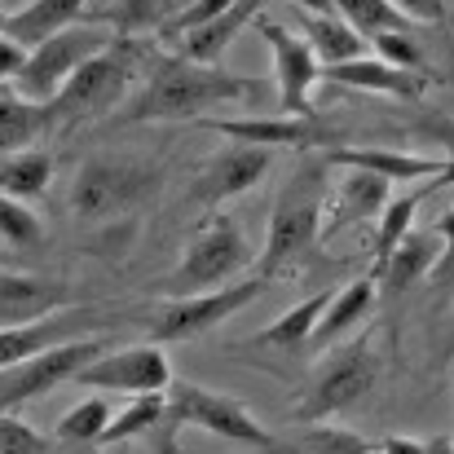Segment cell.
<instances>
[{"label": "cell", "mask_w": 454, "mask_h": 454, "mask_svg": "<svg viewBox=\"0 0 454 454\" xmlns=\"http://www.w3.org/2000/svg\"><path fill=\"white\" fill-rule=\"evenodd\" d=\"M252 98H256L252 80H243L234 71H221V67H199V62H190L181 53H163V58L151 62L142 93L124 106V120L129 124L190 120V115H203L207 106L252 102Z\"/></svg>", "instance_id": "1"}, {"label": "cell", "mask_w": 454, "mask_h": 454, "mask_svg": "<svg viewBox=\"0 0 454 454\" xmlns=\"http://www.w3.org/2000/svg\"><path fill=\"white\" fill-rule=\"evenodd\" d=\"M322 212H326V163L309 159L278 190V203L270 216V239H265V252L256 261V278L270 283L292 261L313 252V243L322 239Z\"/></svg>", "instance_id": "2"}, {"label": "cell", "mask_w": 454, "mask_h": 454, "mask_svg": "<svg viewBox=\"0 0 454 454\" xmlns=\"http://www.w3.org/2000/svg\"><path fill=\"white\" fill-rule=\"evenodd\" d=\"M142 58H146L142 40L115 35L98 58H89V62L58 89V98L49 102L53 124L62 120L67 129H75V124H89V120H98V115H111V111L129 98V80L137 75Z\"/></svg>", "instance_id": "3"}, {"label": "cell", "mask_w": 454, "mask_h": 454, "mask_svg": "<svg viewBox=\"0 0 454 454\" xmlns=\"http://www.w3.org/2000/svg\"><path fill=\"white\" fill-rule=\"evenodd\" d=\"M185 424H194L203 433H216V437H225L234 446H247L256 454H287V446L274 433H265L239 397L203 388V384H176L172 380V388L163 393V424H159V433L172 437Z\"/></svg>", "instance_id": "4"}, {"label": "cell", "mask_w": 454, "mask_h": 454, "mask_svg": "<svg viewBox=\"0 0 454 454\" xmlns=\"http://www.w3.org/2000/svg\"><path fill=\"white\" fill-rule=\"evenodd\" d=\"M252 265V247L243 239V230L230 216H212L181 252L176 270L159 283L163 301H181V296H203L216 287H230L243 270Z\"/></svg>", "instance_id": "5"}, {"label": "cell", "mask_w": 454, "mask_h": 454, "mask_svg": "<svg viewBox=\"0 0 454 454\" xmlns=\"http://www.w3.org/2000/svg\"><path fill=\"white\" fill-rule=\"evenodd\" d=\"M380 384V353L371 335H357L348 344H340L313 375V384L304 388V397L292 406V424H322L340 411H353L371 388Z\"/></svg>", "instance_id": "6"}, {"label": "cell", "mask_w": 454, "mask_h": 454, "mask_svg": "<svg viewBox=\"0 0 454 454\" xmlns=\"http://www.w3.org/2000/svg\"><path fill=\"white\" fill-rule=\"evenodd\" d=\"M159 185V168L142 159H120V154H98L84 159L75 181H71V212L80 221H111L137 212Z\"/></svg>", "instance_id": "7"}, {"label": "cell", "mask_w": 454, "mask_h": 454, "mask_svg": "<svg viewBox=\"0 0 454 454\" xmlns=\"http://www.w3.org/2000/svg\"><path fill=\"white\" fill-rule=\"evenodd\" d=\"M111 40H115V31L102 27V22H71V27H62L58 35L40 40L35 49H27V62H22V71H18V80H13L9 89H13L18 98L35 102V106H49V102L58 98V89H62L89 58H98Z\"/></svg>", "instance_id": "8"}, {"label": "cell", "mask_w": 454, "mask_h": 454, "mask_svg": "<svg viewBox=\"0 0 454 454\" xmlns=\"http://www.w3.org/2000/svg\"><path fill=\"white\" fill-rule=\"evenodd\" d=\"M265 292V278H239L230 287H216V292H203V296H181V301H163L159 309L151 313L146 322V335L151 344H181V340H194L212 326H221L225 317L243 313L247 304L256 301Z\"/></svg>", "instance_id": "9"}, {"label": "cell", "mask_w": 454, "mask_h": 454, "mask_svg": "<svg viewBox=\"0 0 454 454\" xmlns=\"http://www.w3.org/2000/svg\"><path fill=\"white\" fill-rule=\"evenodd\" d=\"M102 353H106V340L102 335H89V340H71L62 348H49V353H40L31 362L0 366V415H13L27 402H40L44 393H53L58 384H67L80 366H89Z\"/></svg>", "instance_id": "10"}, {"label": "cell", "mask_w": 454, "mask_h": 454, "mask_svg": "<svg viewBox=\"0 0 454 454\" xmlns=\"http://www.w3.org/2000/svg\"><path fill=\"white\" fill-rule=\"evenodd\" d=\"M80 388L93 393H129V397H154L172 388V362L159 344H129L115 353L93 357L89 366H80L71 375Z\"/></svg>", "instance_id": "11"}, {"label": "cell", "mask_w": 454, "mask_h": 454, "mask_svg": "<svg viewBox=\"0 0 454 454\" xmlns=\"http://www.w3.org/2000/svg\"><path fill=\"white\" fill-rule=\"evenodd\" d=\"M115 322V309H102V304H67L40 322H27V326H9L0 331V366H18V362H31L49 348H62L71 340H89L98 326H111Z\"/></svg>", "instance_id": "12"}, {"label": "cell", "mask_w": 454, "mask_h": 454, "mask_svg": "<svg viewBox=\"0 0 454 454\" xmlns=\"http://www.w3.org/2000/svg\"><path fill=\"white\" fill-rule=\"evenodd\" d=\"M203 129L230 137L234 146H261V151H317L340 146L335 129L322 115H270V120H203Z\"/></svg>", "instance_id": "13"}, {"label": "cell", "mask_w": 454, "mask_h": 454, "mask_svg": "<svg viewBox=\"0 0 454 454\" xmlns=\"http://www.w3.org/2000/svg\"><path fill=\"white\" fill-rule=\"evenodd\" d=\"M256 31L265 35V44H270V53H274L278 111H283V115H309V89H313L317 75H322L313 49L304 44V35L287 31L283 22H270V18H256Z\"/></svg>", "instance_id": "14"}, {"label": "cell", "mask_w": 454, "mask_h": 454, "mask_svg": "<svg viewBox=\"0 0 454 454\" xmlns=\"http://www.w3.org/2000/svg\"><path fill=\"white\" fill-rule=\"evenodd\" d=\"M67 304H71V287L67 283H53V278H40V274L0 270V331L40 322V317H49V313L67 309Z\"/></svg>", "instance_id": "15"}, {"label": "cell", "mask_w": 454, "mask_h": 454, "mask_svg": "<svg viewBox=\"0 0 454 454\" xmlns=\"http://www.w3.org/2000/svg\"><path fill=\"white\" fill-rule=\"evenodd\" d=\"M274 163V151H261V146H234V151L216 154L199 181V203L216 207V203H230L239 194H247Z\"/></svg>", "instance_id": "16"}, {"label": "cell", "mask_w": 454, "mask_h": 454, "mask_svg": "<svg viewBox=\"0 0 454 454\" xmlns=\"http://www.w3.org/2000/svg\"><path fill=\"white\" fill-rule=\"evenodd\" d=\"M270 0H234L221 18H212V22H203V27H194V31H185L176 44V53L181 58H190V62H199V67H221V58H225V49L243 35V27L247 22H256L261 18V9H265Z\"/></svg>", "instance_id": "17"}, {"label": "cell", "mask_w": 454, "mask_h": 454, "mask_svg": "<svg viewBox=\"0 0 454 454\" xmlns=\"http://www.w3.org/2000/svg\"><path fill=\"white\" fill-rule=\"evenodd\" d=\"M442 252H446V243H442L433 230H411V234L393 247V256H388L384 265H375L371 283H380L384 296H402L406 287H415V283L442 261Z\"/></svg>", "instance_id": "18"}, {"label": "cell", "mask_w": 454, "mask_h": 454, "mask_svg": "<svg viewBox=\"0 0 454 454\" xmlns=\"http://www.w3.org/2000/svg\"><path fill=\"white\" fill-rule=\"evenodd\" d=\"M393 199V185L375 172H362V168H348L335 199H331V212H322V234L348 225V221H362V216H380Z\"/></svg>", "instance_id": "19"}, {"label": "cell", "mask_w": 454, "mask_h": 454, "mask_svg": "<svg viewBox=\"0 0 454 454\" xmlns=\"http://www.w3.org/2000/svg\"><path fill=\"white\" fill-rule=\"evenodd\" d=\"M84 4L89 0H27L22 9H13L4 18V35L22 49H35L40 40L58 35L71 22H84Z\"/></svg>", "instance_id": "20"}, {"label": "cell", "mask_w": 454, "mask_h": 454, "mask_svg": "<svg viewBox=\"0 0 454 454\" xmlns=\"http://www.w3.org/2000/svg\"><path fill=\"white\" fill-rule=\"evenodd\" d=\"M317 80H335L348 89H371V93H388V98H419L428 89L424 75L415 71H397L380 58H357V62H340V67H322Z\"/></svg>", "instance_id": "21"}, {"label": "cell", "mask_w": 454, "mask_h": 454, "mask_svg": "<svg viewBox=\"0 0 454 454\" xmlns=\"http://www.w3.org/2000/svg\"><path fill=\"white\" fill-rule=\"evenodd\" d=\"M326 163L362 168V172H375V176H384L393 185V181H433L446 159H428V154H406V151H344V146H335V151H326Z\"/></svg>", "instance_id": "22"}, {"label": "cell", "mask_w": 454, "mask_h": 454, "mask_svg": "<svg viewBox=\"0 0 454 454\" xmlns=\"http://www.w3.org/2000/svg\"><path fill=\"white\" fill-rule=\"evenodd\" d=\"M371 304H375V283H371V278H357V283H348V287L331 292V301H326V309H322V317H317V326H313L309 344H313V348L335 344L348 326H357V322L371 313Z\"/></svg>", "instance_id": "23"}, {"label": "cell", "mask_w": 454, "mask_h": 454, "mask_svg": "<svg viewBox=\"0 0 454 454\" xmlns=\"http://www.w3.org/2000/svg\"><path fill=\"white\" fill-rule=\"evenodd\" d=\"M53 124L49 106H35L27 98H18L9 84H0V159L18 151H31V142Z\"/></svg>", "instance_id": "24"}, {"label": "cell", "mask_w": 454, "mask_h": 454, "mask_svg": "<svg viewBox=\"0 0 454 454\" xmlns=\"http://www.w3.org/2000/svg\"><path fill=\"white\" fill-rule=\"evenodd\" d=\"M190 0H111L106 9L84 13V22H102L120 35H142V31H159L168 18H176Z\"/></svg>", "instance_id": "25"}, {"label": "cell", "mask_w": 454, "mask_h": 454, "mask_svg": "<svg viewBox=\"0 0 454 454\" xmlns=\"http://www.w3.org/2000/svg\"><path fill=\"white\" fill-rule=\"evenodd\" d=\"M304 44L313 49L317 67H340V62L366 58V40H362L353 27H344L335 13H331V18L304 13Z\"/></svg>", "instance_id": "26"}, {"label": "cell", "mask_w": 454, "mask_h": 454, "mask_svg": "<svg viewBox=\"0 0 454 454\" xmlns=\"http://www.w3.org/2000/svg\"><path fill=\"white\" fill-rule=\"evenodd\" d=\"M53 181V154L49 151H18L0 159V194L18 199V203H31L49 190Z\"/></svg>", "instance_id": "27"}, {"label": "cell", "mask_w": 454, "mask_h": 454, "mask_svg": "<svg viewBox=\"0 0 454 454\" xmlns=\"http://www.w3.org/2000/svg\"><path fill=\"white\" fill-rule=\"evenodd\" d=\"M331 301V292H313L309 301H301L296 309H287L274 326H265L261 335H256V344H270V348H304L309 344V335H313V326H317V317H322V309Z\"/></svg>", "instance_id": "28"}, {"label": "cell", "mask_w": 454, "mask_h": 454, "mask_svg": "<svg viewBox=\"0 0 454 454\" xmlns=\"http://www.w3.org/2000/svg\"><path fill=\"white\" fill-rule=\"evenodd\" d=\"M335 18L353 27L357 35H384V31H411V18L393 9V0H331Z\"/></svg>", "instance_id": "29"}, {"label": "cell", "mask_w": 454, "mask_h": 454, "mask_svg": "<svg viewBox=\"0 0 454 454\" xmlns=\"http://www.w3.org/2000/svg\"><path fill=\"white\" fill-rule=\"evenodd\" d=\"M433 190L419 185L415 194H402V199H388V207L380 212V230H375V265H384L393 256V247L415 230V216H419V203L428 199Z\"/></svg>", "instance_id": "30"}, {"label": "cell", "mask_w": 454, "mask_h": 454, "mask_svg": "<svg viewBox=\"0 0 454 454\" xmlns=\"http://www.w3.org/2000/svg\"><path fill=\"white\" fill-rule=\"evenodd\" d=\"M159 424H163V393L133 397V406H129L124 415H111V424H106V433L98 437V446H120V442H129V437H137V433H154Z\"/></svg>", "instance_id": "31"}, {"label": "cell", "mask_w": 454, "mask_h": 454, "mask_svg": "<svg viewBox=\"0 0 454 454\" xmlns=\"http://www.w3.org/2000/svg\"><path fill=\"white\" fill-rule=\"evenodd\" d=\"M106 424H111V406L102 402V397H89V402H80V406H71L62 419H58V442H67V446H98V437L106 433Z\"/></svg>", "instance_id": "32"}, {"label": "cell", "mask_w": 454, "mask_h": 454, "mask_svg": "<svg viewBox=\"0 0 454 454\" xmlns=\"http://www.w3.org/2000/svg\"><path fill=\"white\" fill-rule=\"evenodd\" d=\"M287 446V442H283ZM287 454H375L371 442H362L348 428H326V424H309L296 446H287Z\"/></svg>", "instance_id": "33"}, {"label": "cell", "mask_w": 454, "mask_h": 454, "mask_svg": "<svg viewBox=\"0 0 454 454\" xmlns=\"http://www.w3.org/2000/svg\"><path fill=\"white\" fill-rule=\"evenodd\" d=\"M375 58L388 62V67H397V71H415L424 80L433 75L428 71V58H424V44L411 31H384V35H375Z\"/></svg>", "instance_id": "34"}, {"label": "cell", "mask_w": 454, "mask_h": 454, "mask_svg": "<svg viewBox=\"0 0 454 454\" xmlns=\"http://www.w3.org/2000/svg\"><path fill=\"white\" fill-rule=\"evenodd\" d=\"M0 239H4L9 247H35V243L44 239V225H40V216H35L27 203L0 194Z\"/></svg>", "instance_id": "35"}, {"label": "cell", "mask_w": 454, "mask_h": 454, "mask_svg": "<svg viewBox=\"0 0 454 454\" xmlns=\"http://www.w3.org/2000/svg\"><path fill=\"white\" fill-rule=\"evenodd\" d=\"M230 4H234V0H190L176 18H168V22L159 27V35H163V40H181L185 31H194V27H203V22L221 18Z\"/></svg>", "instance_id": "36"}, {"label": "cell", "mask_w": 454, "mask_h": 454, "mask_svg": "<svg viewBox=\"0 0 454 454\" xmlns=\"http://www.w3.org/2000/svg\"><path fill=\"white\" fill-rule=\"evenodd\" d=\"M0 454H53V446L18 415H0Z\"/></svg>", "instance_id": "37"}, {"label": "cell", "mask_w": 454, "mask_h": 454, "mask_svg": "<svg viewBox=\"0 0 454 454\" xmlns=\"http://www.w3.org/2000/svg\"><path fill=\"white\" fill-rule=\"evenodd\" d=\"M393 9L411 22H433V27H446L450 22V4L446 0H393Z\"/></svg>", "instance_id": "38"}, {"label": "cell", "mask_w": 454, "mask_h": 454, "mask_svg": "<svg viewBox=\"0 0 454 454\" xmlns=\"http://www.w3.org/2000/svg\"><path fill=\"white\" fill-rule=\"evenodd\" d=\"M22 62H27V49L13 44L9 35H0V84H13L18 71H22Z\"/></svg>", "instance_id": "39"}, {"label": "cell", "mask_w": 454, "mask_h": 454, "mask_svg": "<svg viewBox=\"0 0 454 454\" xmlns=\"http://www.w3.org/2000/svg\"><path fill=\"white\" fill-rule=\"evenodd\" d=\"M380 454H424V442H411V437H388Z\"/></svg>", "instance_id": "40"}, {"label": "cell", "mask_w": 454, "mask_h": 454, "mask_svg": "<svg viewBox=\"0 0 454 454\" xmlns=\"http://www.w3.org/2000/svg\"><path fill=\"white\" fill-rule=\"evenodd\" d=\"M433 234H437V239L446 243V256L454 261V212H446V216L437 221V230H433Z\"/></svg>", "instance_id": "41"}, {"label": "cell", "mask_w": 454, "mask_h": 454, "mask_svg": "<svg viewBox=\"0 0 454 454\" xmlns=\"http://www.w3.org/2000/svg\"><path fill=\"white\" fill-rule=\"evenodd\" d=\"M424 185H428V190H446V185H454V159L442 163V172H437L433 181H424Z\"/></svg>", "instance_id": "42"}, {"label": "cell", "mask_w": 454, "mask_h": 454, "mask_svg": "<svg viewBox=\"0 0 454 454\" xmlns=\"http://www.w3.org/2000/svg\"><path fill=\"white\" fill-rule=\"evenodd\" d=\"M296 4H301L304 13H317V18H331V13H335L331 0H296Z\"/></svg>", "instance_id": "43"}, {"label": "cell", "mask_w": 454, "mask_h": 454, "mask_svg": "<svg viewBox=\"0 0 454 454\" xmlns=\"http://www.w3.org/2000/svg\"><path fill=\"white\" fill-rule=\"evenodd\" d=\"M424 454H454V437H437V442H424Z\"/></svg>", "instance_id": "44"}, {"label": "cell", "mask_w": 454, "mask_h": 454, "mask_svg": "<svg viewBox=\"0 0 454 454\" xmlns=\"http://www.w3.org/2000/svg\"><path fill=\"white\" fill-rule=\"evenodd\" d=\"M4 18H9V13H4V9H0V35H4Z\"/></svg>", "instance_id": "45"}, {"label": "cell", "mask_w": 454, "mask_h": 454, "mask_svg": "<svg viewBox=\"0 0 454 454\" xmlns=\"http://www.w3.org/2000/svg\"><path fill=\"white\" fill-rule=\"evenodd\" d=\"M446 27H450V31H454V13H450V22H446Z\"/></svg>", "instance_id": "46"}, {"label": "cell", "mask_w": 454, "mask_h": 454, "mask_svg": "<svg viewBox=\"0 0 454 454\" xmlns=\"http://www.w3.org/2000/svg\"><path fill=\"white\" fill-rule=\"evenodd\" d=\"M4 4H18V0H4Z\"/></svg>", "instance_id": "47"}, {"label": "cell", "mask_w": 454, "mask_h": 454, "mask_svg": "<svg viewBox=\"0 0 454 454\" xmlns=\"http://www.w3.org/2000/svg\"><path fill=\"white\" fill-rule=\"evenodd\" d=\"M450 353H454V340H450Z\"/></svg>", "instance_id": "48"}]
</instances>
